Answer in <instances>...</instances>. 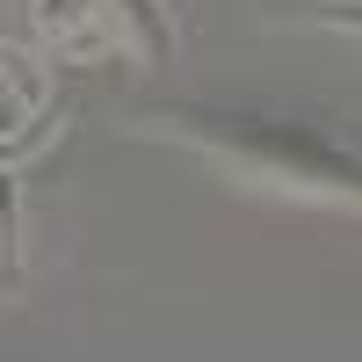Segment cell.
I'll list each match as a JSON object with an SVG mask.
<instances>
[{
	"instance_id": "1",
	"label": "cell",
	"mask_w": 362,
	"mask_h": 362,
	"mask_svg": "<svg viewBox=\"0 0 362 362\" xmlns=\"http://www.w3.org/2000/svg\"><path fill=\"white\" fill-rule=\"evenodd\" d=\"M167 138H181L225 181L283 203H319V210H362V160L326 131L297 124V116H261V109H160Z\"/></svg>"
},
{
	"instance_id": "2",
	"label": "cell",
	"mask_w": 362,
	"mask_h": 362,
	"mask_svg": "<svg viewBox=\"0 0 362 362\" xmlns=\"http://www.w3.org/2000/svg\"><path fill=\"white\" fill-rule=\"evenodd\" d=\"M15 225H22V210H15V181L0 174V283H15Z\"/></svg>"
}]
</instances>
